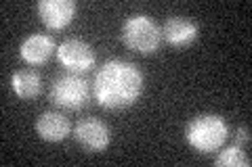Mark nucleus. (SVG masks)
<instances>
[{"label": "nucleus", "instance_id": "obj_1", "mask_svg": "<svg viewBox=\"0 0 252 167\" xmlns=\"http://www.w3.org/2000/svg\"><path fill=\"white\" fill-rule=\"evenodd\" d=\"M145 88V77L141 69L130 61L112 59L105 61L94 73L93 96L103 109H128L139 100Z\"/></svg>", "mask_w": 252, "mask_h": 167}, {"label": "nucleus", "instance_id": "obj_2", "mask_svg": "<svg viewBox=\"0 0 252 167\" xmlns=\"http://www.w3.org/2000/svg\"><path fill=\"white\" fill-rule=\"evenodd\" d=\"M187 144L202 155L215 153L229 138V125L217 113H202L187 123Z\"/></svg>", "mask_w": 252, "mask_h": 167}, {"label": "nucleus", "instance_id": "obj_3", "mask_svg": "<svg viewBox=\"0 0 252 167\" xmlns=\"http://www.w3.org/2000/svg\"><path fill=\"white\" fill-rule=\"evenodd\" d=\"M122 42L135 52L154 54L160 48L162 29L149 15L135 13L122 23Z\"/></svg>", "mask_w": 252, "mask_h": 167}, {"label": "nucleus", "instance_id": "obj_4", "mask_svg": "<svg viewBox=\"0 0 252 167\" xmlns=\"http://www.w3.org/2000/svg\"><path fill=\"white\" fill-rule=\"evenodd\" d=\"M91 98V82L80 73H63L53 79L51 100L65 111L82 109Z\"/></svg>", "mask_w": 252, "mask_h": 167}, {"label": "nucleus", "instance_id": "obj_5", "mask_svg": "<svg viewBox=\"0 0 252 167\" xmlns=\"http://www.w3.org/2000/svg\"><path fill=\"white\" fill-rule=\"evenodd\" d=\"M57 59L69 73H84V71L94 67L97 54H94V48L89 42H84L80 38H67L59 44Z\"/></svg>", "mask_w": 252, "mask_h": 167}, {"label": "nucleus", "instance_id": "obj_6", "mask_svg": "<svg viewBox=\"0 0 252 167\" xmlns=\"http://www.w3.org/2000/svg\"><path fill=\"white\" fill-rule=\"evenodd\" d=\"M74 136H76V142L84 150H89V153H101V150H105L109 146V142H112V130H109V125L103 123L101 119L84 117L76 123Z\"/></svg>", "mask_w": 252, "mask_h": 167}, {"label": "nucleus", "instance_id": "obj_7", "mask_svg": "<svg viewBox=\"0 0 252 167\" xmlns=\"http://www.w3.org/2000/svg\"><path fill=\"white\" fill-rule=\"evenodd\" d=\"M38 17L49 29H63L76 17L74 0H40L38 2Z\"/></svg>", "mask_w": 252, "mask_h": 167}, {"label": "nucleus", "instance_id": "obj_8", "mask_svg": "<svg viewBox=\"0 0 252 167\" xmlns=\"http://www.w3.org/2000/svg\"><path fill=\"white\" fill-rule=\"evenodd\" d=\"M160 29H162V40H166L175 48H187V46H191L200 34L198 23L183 19V17H175V15L164 21V25Z\"/></svg>", "mask_w": 252, "mask_h": 167}, {"label": "nucleus", "instance_id": "obj_9", "mask_svg": "<svg viewBox=\"0 0 252 167\" xmlns=\"http://www.w3.org/2000/svg\"><path fill=\"white\" fill-rule=\"evenodd\" d=\"M53 52H57V44L46 34H32L19 46V57L28 65H42L53 57Z\"/></svg>", "mask_w": 252, "mask_h": 167}, {"label": "nucleus", "instance_id": "obj_10", "mask_svg": "<svg viewBox=\"0 0 252 167\" xmlns=\"http://www.w3.org/2000/svg\"><path fill=\"white\" fill-rule=\"evenodd\" d=\"M36 132L46 142H61L69 136L72 125H69V119L59 111H46L36 119Z\"/></svg>", "mask_w": 252, "mask_h": 167}, {"label": "nucleus", "instance_id": "obj_11", "mask_svg": "<svg viewBox=\"0 0 252 167\" xmlns=\"http://www.w3.org/2000/svg\"><path fill=\"white\" fill-rule=\"evenodd\" d=\"M11 88L19 98H36L42 88V79L32 69H17L11 75Z\"/></svg>", "mask_w": 252, "mask_h": 167}, {"label": "nucleus", "instance_id": "obj_12", "mask_svg": "<svg viewBox=\"0 0 252 167\" xmlns=\"http://www.w3.org/2000/svg\"><path fill=\"white\" fill-rule=\"evenodd\" d=\"M215 165L217 167H248L250 157L244 153L242 146L233 144V146H227V148L220 150L215 159Z\"/></svg>", "mask_w": 252, "mask_h": 167}, {"label": "nucleus", "instance_id": "obj_13", "mask_svg": "<svg viewBox=\"0 0 252 167\" xmlns=\"http://www.w3.org/2000/svg\"><path fill=\"white\" fill-rule=\"evenodd\" d=\"M248 142H250L248 128H238V132H235V144L242 146V144H248Z\"/></svg>", "mask_w": 252, "mask_h": 167}]
</instances>
